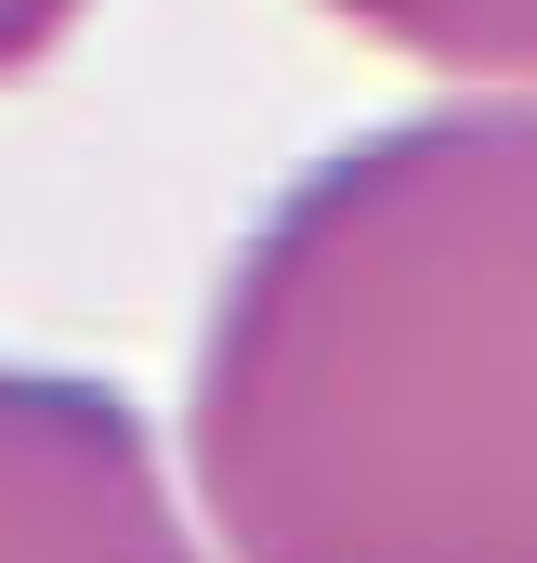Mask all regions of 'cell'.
Returning <instances> with one entry per match:
<instances>
[{
  "label": "cell",
  "instance_id": "obj_1",
  "mask_svg": "<svg viewBox=\"0 0 537 563\" xmlns=\"http://www.w3.org/2000/svg\"><path fill=\"white\" fill-rule=\"evenodd\" d=\"M223 563H537V106L328 144L237 236L184 367Z\"/></svg>",
  "mask_w": 537,
  "mask_h": 563
},
{
  "label": "cell",
  "instance_id": "obj_2",
  "mask_svg": "<svg viewBox=\"0 0 537 563\" xmlns=\"http://www.w3.org/2000/svg\"><path fill=\"white\" fill-rule=\"evenodd\" d=\"M0 563H223L171 445L92 367L0 354Z\"/></svg>",
  "mask_w": 537,
  "mask_h": 563
},
{
  "label": "cell",
  "instance_id": "obj_3",
  "mask_svg": "<svg viewBox=\"0 0 537 563\" xmlns=\"http://www.w3.org/2000/svg\"><path fill=\"white\" fill-rule=\"evenodd\" d=\"M341 13L368 53H394L419 79H459V92H525L537 106V0H315Z\"/></svg>",
  "mask_w": 537,
  "mask_h": 563
},
{
  "label": "cell",
  "instance_id": "obj_4",
  "mask_svg": "<svg viewBox=\"0 0 537 563\" xmlns=\"http://www.w3.org/2000/svg\"><path fill=\"white\" fill-rule=\"evenodd\" d=\"M79 13H92V0H0V79L53 66V53L79 40Z\"/></svg>",
  "mask_w": 537,
  "mask_h": 563
}]
</instances>
